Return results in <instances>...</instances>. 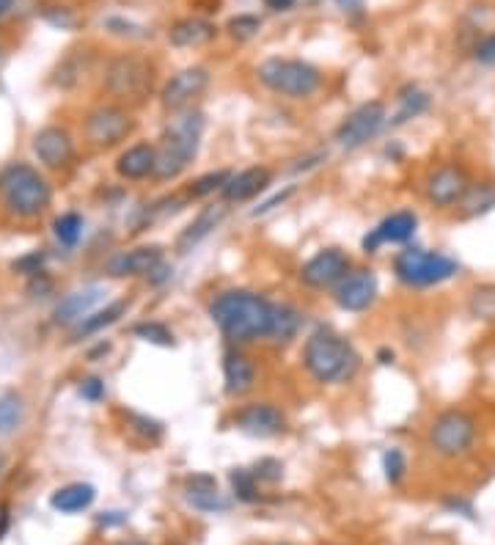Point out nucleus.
Returning <instances> with one entry per match:
<instances>
[{"mask_svg": "<svg viewBox=\"0 0 495 545\" xmlns=\"http://www.w3.org/2000/svg\"><path fill=\"white\" fill-rule=\"evenodd\" d=\"M275 303L251 290H226L209 301V317L234 345H248L270 336Z\"/></svg>", "mask_w": 495, "mask_h": 545, "instance_id": "f257e3e1", "label": "nucleus"}, {"mask_svg": "<svg viewBox=\"0 0 495 545\" xmlns=\"http://www.w3.org/2000/svg\"><path fill=\"white\" fill-rule=\"evenodd\" d=\"M388 122V113H385V105L380 100L363 102L355 111L339 124L336 130V141L344 149H361L363 144H369L374 135L380 133Z\"/></svg>", "mask_w": 495, "mask_h": 545, "instance_id": "9b49d317", "label": "nucleus"}, {"mask_svg": "<svg viewBox=\"0 0 495 545\" xmlns=\"http://www.w3.org/2000/svg\"><path fill=\"white\" fill-rule=\"evenodd\" d=\"M231 171L220 168V171H209L204 177H198L190 188H187V199H204V196H212V193H220L223 185L229 182Z\"/></svg>", "mask_w": 495, "mask_h": 545, "instance_id": "473e14b6", "label": "nucleus"}, {"mask_svg": "<svg viewBox=\"0 0 495 545\" xmlns=\"http://www.w3.org/2000/svg\"><path fill=\"white\" fill-rule=\"evenodd\" d=\"M80 58H86V50H75L72 56L61 61V67H58V72H55V75H58V78H55V83H58V86L69 89V86H75L77 80L83 78L86 64H80Z\"/></svg>", "mask_w": 495, "mask_h": 545, "instance_id": "f704fd0d", "label": "nucleus"}, {"mask_svg": "<svg viewBox=\"0 0 495 545\" xmlns=\"http://www.w3.org/2000/svg\"><path fill=\"white\" fill-rule=\"evenodd\" d=\"M105 25H108L113 34L119 36H146V31H143L141 25H132L130 20H119V17H113V20H108Z\"/></svg>", "mask_w": 495, "mask_h": 545, "instance_id": "79ce46f5", "label": "nucleus"}, {"mask_svg": "<svg viewBox=\"0 0 495 545\" xmlns=\"http://www.w3.org/2000/svg\"><path fill=\"white\" fill-rule=\"evenodd\" d=\"M102 83L110 97L138 105L154 89V64L138 53H119L108 61Z\"/></svg>", "mask_w": 495, "mask_h": 545, "instance_id": "6e6552de", "label": "nucleus"}, {"mask_svg": "<svg viewBox=\"0 0 495 545\" xmlns=\"http://www.w3.org/2000/svg\"><path fill=\"white\" fill-rule=\"evenodd\" d=\"M300 325H303V314L297 312L295 306H289V303H275V312H273V325H270V336L267 339H273L278 345H286V342H292L300 331Z\"/></svg>", "mask_w": 495, "mask_h": 545, "instance_id": "cd10ccee", "label": "nucleus"}, {"mask_svg": "<svg viewBox=\"0 0 495 545\" xmlns=\"http://www.w3.org/2000/svg\"><path fill=\"white\" fill-rule=\"evenodd\" d=\"M132 334L138 336V339H143V342H152V345H160V347L174 345V334L168 331V325L154 323V320L135 325V328H132Z\"/></svg>", "mask_w": 495, "mask_h": 545, "instance_id": "c9c22d12", "label": "nucleus"}, {"mask_svg": "<svg viewBox=\"0 0 495 545\" xmlns=\"http://www.w3.org/2000/svg\"><path fill=\"white\" fill-rule=\"evenodd\" d=\"M394 273L405 287L427 290V287H438V284H446L454 276H460V262L451 259L449 254L413 245L394 256Z\"/></svg>", "mask_w": 495, "mask_h": 545, "instance_id": "423d86ee", "label": "nucleus"}, {"mask_svg": "<svg viewBox=\"0 0 495 545\" xmlns=\"http://www.w3.org/2000/svg\"><path fill=\"white\" fill-rule=\"evenodd\" d=\"M160 265H163V248L141 245L113 256L108 262V273L116 279H138V276H152Z\"/></svg>", "mask_w": 495, "mask_h": 545, "instance_id": "f3484780", "label": "nucleus"}, {"mask_svg": "<svg viewBox=\"0 0 495 545\" xmlns=\"http://www.w3.org/2000/svg\"><path fill=\"white\" fill-rule=\"evenodd\" d=\"M231 482V493H234V499L242 501V504H253V501H259V479L253 471L248 468H234L229 474Z\"/></svg>", "mask_w": 495, "mask_h": 545, "instance_id": "7c9ffc66", "label": "nucleus"}, {"mask_svg": "<svg viewBox=\"0 0 495 545\" xmlns=\"http://www.w3.org/2000/svg\"><path fill=\"white\" fill-rule=\"evenodd\" d=\"M262 28V23L256 20V17H251V14H240V17H234L229 23V34L234 36V39H251V36H256V31Z\"/></svg>", "mask_w": 495, "mask_h": 545, "instance_id": "4c0bfd02", "label": "nucleus"}, {"mask_svg": "<svg viewBox=\"0 0 495 545\" xmlns=\"http://www.w3.org/2000/svg\"><path fill=\"white\" fill-rule=\"evenodd\" d=\"M97 499V490L94 485H88V482H72V485H64V488H58L50 496V507L58 512H64V515H75V512L88 510L91 504Z\"/></svg>", "mask_w": 495, "mask_h": 545, "instance_id": "a878e982", "label": "nucleus"}, {"mask_svg": "<svg viewBox=\"0 0 495 545\" xmlns=\"http://www.w3.org/2000/svg\"><path fill=\"white\" fill-rule=\"evenodd\" d=\"M383 471L385 479H388L391 485H399V482H402V477H405L407 471V460L405 455H402V449H388V452H385Z\"/></svg>", "mask_w": 495, "mask_h": 545, "instance_id": "e433bc0d", "label": "nucleus"}, {"mask_svg": "<svg viewBox=\"0 0 495 545\" xmlns=\"http://www.w3.org/2000/svg\"><path fill=\"white\" fill-rule=\"evenodd\" d=\"M11 3H14V0H0V17H3V14L9 12V9H11Z\"/></svg>", "mask_w": 495, "mask_h": 545, "instance_id": "3c124183", "label": "nucleus"}, {"mask_svg": "<svg viewBox=\"0 0 495 545\" xmlns=\"http://www.w3.org/2000/svg\"><path fill=\"white\" fill-rule=\"evenodd\" d=\"M116 171H119L121 179H132V182L154 177V171H157V146L146 144V141L143 144H132L116 160Z\"/></svg>", "mask_w": 495, "mask_h": 545, "instance_id": "b1692460", "label": "nucleus"}, {"mask_svg": "<svg viewBox=\"0 0 495 545\" xmlns=\"http://www.w3.org/2000/svg\"><path fill=\"white\" fill-rule=\"evenodd\" d=\"M273 179V171L267 166H251L242 168L240 174H231L229 182L223 185L220 196L226 204H242V201H251L253 196H259Z\"/></svg>", "mask_w": 495, "mask_h": 545, "instance_id": "412c9836", "label": "nucleus"}, {"mask_svg": "<svg viewBox=\"0 0 495 545\" xmlns=\"http://www.w3.org/2000/svg\"><path fill=\"white\" fill-rule=\"evenodd\" d=\"M105 298V290L94 284V287H83V290L69 292L64 301L55 306V323L58 325H80L86 317L94 314L99 303Z\"/></svg>", "mask_w": 495, "mask_h": 545, "instance_id": "4be33fe9", "label": "nucleus"}, {"mask_svg": "<svg viewBox=\"0 0 495 545\" xmlns=\"http://www.w3.org/2000/svg\"><path fill=\"white\" fill-rule=\"evenodd\" d=\"M446 507H449V510H462L465 512V515H468V518H471L473 521V510H471V504H468V501H462V499H449L446 501Z\"/></svg>", "mask_w": 495, "mask_h": 545, "instance_id": "49530a36", "label": "nucleus"}, {"mask_svg": "<svg viewBox=\"0 0 495 545\" xmlns=\"http://www.w3.org/2000/svg\"><path fill=\"white\" fill-rule=\"evenodd\" d=\"M226 212H229V204L226 201H220V204H209L204 210L198 212L193 221L187 223L182 234L176 237V254H190L198 243H204L209 234L218 229L223 218H226Z\"/></svg>", "mask_w": 495, "mask_h": 545, "instance_id": "aec40b11", "label": "nucleus"}, {"mask_svg": "<svg viewBox=\"0 0 495 545\" xmlns=\"http://www.w3.org/2000/svg\"><path fill=\"white\" fill-rule=\"evenodd\" d=\"M185 499L187 504L198 512H226L229 501L218 490V482L209 474H193L185 482Z\"/></svg>", "mask_w": 495, "mask_h": 545, "instance_id": "5701e85b", "label": "nucleus"}, {"mask_svg": "<svg viewBox=\"0 0 495 545\" xmlns=\"http://www.w3.org/2000/svg\"><path fill=\"white\" fill-rule=\"evenodd\" d=\"M399 111H396V116L391 119V127H399V124L410 122V119H418L421 113L429 108V94H424V91H410V94H405V97H399Z\"/></svg>", "mask_w": 495, "mask_h": 545, "instance_id": "2f4dec72", "label": "nucleus"}, {"mask_svg": "<svg viewBox=\"0 0 495 545\" xmlns=\"http://www.w3.org/2000/svg\"><path fill=\"white\" fill-rule=\"evenodd\" d=\"M350 267V256L344 251L322 248L319 254L311 256L306 265L300 267V281L306 284L308 290H330L350 273Z\"/></svg>", "mask_w": 495, "mask_h": 545, "instance_id": "ddd939ff", "label": "nucleus"}, {"mask_svg": "<svg viewBox=\"0 0 495 545\" xmlns=\"http://www.w3.org/2000/svg\"><path fill=\"white\" fill-rule=\"evenodd\" d=\"M80 397L88 402H99L105 397V383L99 378H88L83 380V386H80Z\"/></svg>", "mask_w": 495, "mask_h": 545, "instance_id": "a19ab883", "label": "nucleus"}, {"mask_svg": "<svg viewBox=\"0 0 495 545\" xmlns=\"http://www.w3.org/2000/svg\"><path fill=\"white\" fill-rule=\"evenodd\" d=\"M416 229H418L416 212L413 210L391 212L388 218H383V221L374 226L372 234H366V237H363V251H366V254H374L380 245L407 243V240L416 234Z\"/></svg>", "mask_w": 495, "mask_h": 545, "instance_id": "dca6fc26", "label": "nucleus"}, {"mask_svg": "<svg viewBox=\"0 0 495 545\" xmlns=\"http://www.w3.org/2000/svg\"><path fill=\"white\" fill-rule=\"evenodd\" d=\"M121 545H146V543H138V540H130V543H121Z\"/></svg>", "mask_w": 495, "mask_h": 545, "instance_id": "603ef678", "label": "nucleus"}, {"mask_svg": "<svg viewBox=\"0 0 495 545\" xmlns=\"http://www.w3.org/2000/svg\"><path fill=\"white\" fill-rule=\"evenodd\" d=\"M215 34H218V28L209 20H204V17H185V20L171 25L168 42L174 47H201L212 42Z\"/></svg>", "mask_w": 495, "mask_h": 545, "instance_id": "393cba45", "label": "nucleus"}, {"mask_svg": "<svg viewBox=\"0 0 495 545\" xmlns=\"http://www.w3.org/2000/svg\"><path fill=\"white\" fill-rule=\"evenodd\" d=\"M6 526H9V515H6V507H3V510H0V537L6 532Z\"/></svg>", "mask_w": 495, "mask_h": 545, "instance_id": "8fccbe9b", "label": "nucleus"}, {"mask_svg": "<svg viewBox=\"0 0 495 545\" xmlns=\"http://www.w3.org/2000/svg\"><path fill=\"white\" fill-rule=\"evenodd\" d=\"M22 400L17 394H3L0 397V435L14 433L22 424Z\"/></svg>", "mask_w": 495, "mask_h": 545, "instance_id": "72a5a7b5", "label": "nucleus"}, {"mask_svg": "<svg viewBox=\"0 0 495 545\" xmlns=\"http://www.w3.org/2000/svg\"><path fill=\"white\" fill-rule=\"evenodd\" d=\"M256 78L286 100H308L322 86V72L303 58H267L256 69Z\"/></svg>", "mask_w": 495, "mask_h": 545, "instance_id": "39448f33", "label": "nucleus"}, {"mask_svg": "<svg viewBox=\"0 0 495 545\" xmlns=\"http://www.w3.org/2000/svg\"><path fill=\"white\" fill-rule=\"evenodd\" d=\"M377 276L372 270H352L333 287V301L344 312H366L377 301Z\"/></svg>", "mask_w": 495, "mask_h": 545, "instance_id": "4468645a", "label": "nucleus"}, {"mask_svg": "<svg viewBox=\"0 0 495 545\" xmlns=\"http://www.w3.org/2000/svg\"><path fill=\"white\" fill-rule=\"evenodd\" d=\"M292 193H295V188H286L284 193H278V196H273V199H270V201H264L259 210H253V215H264V212H267V210H273L275 204H284V201L289 199Z\"/></svg>", "mask_w": 495, "mask_h": 545, "instance_id": "a18cd8bd", "label": "nucleus"}, {"mask_svg": "<svg viewBox=\"0 0 495 545\" xmlns=\"http://www.w3.org/2000/svg\"><path fill=\"white\" fill-rule=\"evenodd\" d=\"M17 270H22V273H28V276H36L39 273V267H42V256L39 254H31V256H25V259H20L17 262Z\"/></svg>", "mask_w": 495, "mask_h": 545, "instance_id": "37998d69", "label": "nucleus"}, {"mask_svg": "<svg viewBox=\"0 0 495 545\" xmlns=\"http://www.w3.org/2000/svg\"><path fill=\"white\" fill-rule=\"evenodd\" d=\"M83 229H86V221H83V215H77V212H64V215L55 218L53 223L55 240L61 245H66V248H75V245L80 243Z\"/></svg>", "mask_w": 495, "mask_h": 545, "instance_id": "c756f323", "label": "nucleus"}, {"mask_svg": "<svg viewBox=\"0 0 495 545\" xmlns=\"http://www.w3.org/2000/svg\"><path fill=\"white\" fill-rule=\"evenodd\" d=\"M297 0H264V6H270L275 12H286V9H292Z\"/></svg>", "mask_w": 495, "mask_h": 545, "instance_id": "de8ad7c7", "label": "nucleus"}, {"mask_svg": "<svg viewBox=\"0 0 495 545\" xmlns=\"http://www.w3.org/2000/svg\"><path fill=\"white\" fill-rule=\"evenodd\" d=\"M130 309V301H116L110 303V306H105V309H99V312H94L91 317H86L83 323L77 325V339L80 336H91V334H99L102 328H110L113 323H119L121 317H124V312Z\"/></svg>", "mask_w": 495, "mask_h": 545, "instance_id": "c85d7f7f", "label": "nucleus"}, {"mask_svg": "<svg viewBox=\"0 0 495 545\" xmlns=\"http://www.w3.org/2000/svg\"><path fill=\"white\" fill-rule=\"evenodd\" d=\"M473 58L484 64V67H495V34L482 36L476 47H473Z\"/></svg>", "mask_w": 495, "mask_h": 545, "instance_id": "58836bf2", "label": "nucleus"}, {"mask_svg": "<svg viewBox=\"0 0 495 545\" xmlns=\"http://www.w3.org/2000/svg\"><path fill=\"white\" fill-rule=\"evenodd\" d=\"M132 130H135V119L121 105H97L94 111L88 113L86 124H83L86 141L91 146H99V149L121 144Z\"/></svg>", "mask_w": 495, "mask_h": 545, "instance_id": "1a4fd4ad", "label": "nucleus"}, {"mask_svg": "<svg viewBox=\"0 0 495 545\" xmlns=\"http://www.w3.org/2000/svg\"><path fill=\"white\" fill-rule=\"evenodd\" d=\"M0 199L17 218H39L53 199L50 182L28 163H9L0 171Z\"/></svg>", "mask_w": 495, "mask_h": 545, "instance_id": "20e7f679", "label": "nucleus"}, {"mask_svg": "<svg viewBox=\"0 0 495 545\" xmlns=\"http://www.w3.org/2000/svg\"><path fill=\"white\" fill-rule=\"evenodd\" d=\"M97 523L99 526H105V529H108V526H121V523H127V515H124V512H102L97 518Z\"/></svg>", "mask_w": 495, "mask_h": 545, "instance_id": "c03bdc74", "label": "nucleus"}, {"mask_svg": "<svg viewBox=\"0 0 495 545\" xmlns=\"http://www.w3.org/2000/svg\"><path fill=\"white\" fill-rule=\"evenodd\" d=\"M209 75L207 67H187L179 69L174 78L168 80L160 91V102H163L165 111L179 113L187 111V108H193V102L209 89Z\"/></svg>", "mask_w": 495, "mask_h": 545, "instance_id": "f8f14e48", "label": "nucleus"}, {"mask_svg": "<svg viewBox=\"0 0 495 545\" xmlns=\"http://www.w3.org/2000/svg\"><path fill=\"white\" fill-rule=\"evenodd\" d=\"M427 441L435 455L446 457V460H460V457L471 455L473 446L479 441V422L465 408H449L429 422Z\"/></svg>", "mask_w": 495, "mask_h": 545, "instance_id": "0eeeda50", "label": "nucleus"}, {"mask_svg": "<svg viewBox=\"0 0 495 545\" xmlns=\"http://www.w3.org/2000/svg\"><path fill=\"white\" fill-rule=\"evenodd\" d=\"M234 424L240 433L251 435V438H275L284 433L286 416L273 402H251L234 413Z\"/></svg>", "mask_w": 495, "mask_h": 545, "instance_id": "2eb2a0df", "label": "nucleus"}, {"mask_svg": "<svg viewBox=\"0 0 495 545\" xmlns=\"http://www.w3.org/2000/svg\"><path fill=\"white\" fill-rule=\"evenodd\" d=\"M460 218L471 221V218H482L487 212L495 210V182L493 179H482V182H471L468 193L462 196L457 204Z\"/></svg>", "mask_w": 495, "mask_h": 545, "instance_id": "bb28decb", "label": "nucleus"}, {"mask_svg": "<svg viewBox=\"0 0 495 545\" xmlns=\"http://www.w3.org/2000/svg\"><path fill=\"white\" fill-rule=\"evenodd\" d=\"M471 182V174L462 163H443V166L432 168L424 179V196L432 207L449 210L460 204L462 196L471 188Z\"/></svg>", "mask_w": 495, "mask_h": 545, "instance_id": "9d476101", "label": "nucleus"}, {"mask_svg": "<svg viewBox=\"0 0 495 545\" xmlns=\"http://www.w3.org/2000/svg\"><path fill=\"white\" fill-rule=\"evenodd\" d=\"M259 378V369L248 353H242L240 347H231L223 356V383H226V394L229 397H245L253 391Z\"/></svg>", "mask_w": 495, "mask_h": 545, "instance_id": "6ab92c4d", "label": "nucleus"}, {"mask_svg": "<svg viewBox=\"0 0 495 545\" xmlns=\"http://www.w3.org/2000/svg\"><path fill=\"white\" fill-rule=\"evenodd\" d=\"M204 113L187 111L171 113V119L165 124L163 135H160V144H157V171L154 179L168 182L185 174L190 163L196 160L198 146H201V135H204Z\"/></svg>", "mask_w": 495, "mask_h": 545, "instance_id": "f03ea898", "label": "nucleus"}, {"mask_svg": "<svg viewBox=\"0 0 495 545\" xmlns=\"http://www.w3.org/2000/svg\"><path fill=\"white\" fill-rule=\"evenodd\" d=\"M253 474H256V479H264V482H278V479L284 477V466L278 460H273V457H264V460L256 463Z\"/></svg>", "mask_w": 495, "mask_h": 545, "instance_id": "ea45409f", "label": "nucleus"}, {"mask_svg": "<svg viewBox=\"0 0 495 545\" xmlns=\"http://www.w3.org/2000/svg\"><path fill=\"white\" fill-rule=\"evenodd\" d=\"M380 364H391L394 361V350H380Z\"/></svg>", "mask_w": 495, "mask_h": 545, "instance_id": "09e8293b", "label": "nucleus"}, {"mask_svg": "<svg viewBox=\"0 0 495 545\" xmlns=\"http://www.w3.org/2000/svg\"><path fill=\"white\" fill-rule=\"evenodd\" d=\"M358 364L361 358L355 353V347L333 328L319 325L308 334L303 345V367L317 383H325V386L347 383L358 372Z\"/></svg>", "mask_w": 495, "mask_h": 545, "instance_id": "7ed1b4c3", "label": "nucleus"}, {"mask_svg": "<svg viewBox=\"0 0 495 545\" xmlns=\"http://www.w3.org/2000/svg\"><path fill=\"white\" fill-rule=\"evenodd\" d=\"M33 152L47 168H64L75 157V144H72V135L61 127H44L33 135Z\"/></svg>", "mask_w": 495, "mask_h": 545, "instance_id": "a211bd4d", "label": "nucleus"}]
</instances>
